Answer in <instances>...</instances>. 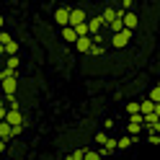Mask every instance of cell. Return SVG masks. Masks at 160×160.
<instances>
[{
    "instance_id": "cell-1",
    "label": "cell",
    "mask_w": 160,
    "mask_h": 160,
    "mask_svg": "<svg viewBox=\"0 0 160 160\" xmlns=\"http://www.w3.org/2000/svg\"><path fill=\"white\" fill-rule=\"evenodd\" d=\"M5 124H11L13 129H23V114H21V108H8Z\"/></svg>"
},
{
    "instance_id": "cell-2",
    "label": "cell",
    "mask_w": 160,
    "mask_h": 160,
    "mask_svg": "<svg viewBox=\"0 0 160 160\" xmlns=\"http://www.w3.org/2000/svg\"><path fill=\"white\" fill-rule=\"evenodd\" d=\"M103 26H106V23H103L101 13H98V16H93V18H88V36H98Z\"/></svg>"
},
{
    "instance_id": "cell-3",
    "label": "cell",
    "mask_w": 160,
    "mask_h": 160,
    "mask_svg": "<svg viewBox=\"0 0 160 160\" xmlns=\"http://www.w3.org/2000/svg\"><path fill=\"white\" fill-rule=\"evenodd\" d=\"M80 23H88V16L83 8H70V26H80Z\"/></svg>"
},
{
    "instance_id": "cell-4",
    "label": "cell",
    "mask_w": 160,
    "mask_h": 160,
    "mask_svg": "<svg viewBox=\"0 0 160 160\" xmlns=\"http://www.w3.org/2000/svg\"><path fill=\"white\" fill-rule=\"evenodd\" d=\"M54 21H57L59 28L70 26V8L67 5H62V8H57V11H54Z\"/></svg>"
},
{
    "instance_id": "cell-5",
    "label": "cell",
    "mask_w": 160,
    "mask_h": 160,
    "mask_svg": "<svg viewBox=\"0 0 160 160\" xmlns=\"http://www.w3.org/2000/svg\"><path fill=\"white\" fill-rule=\"evenodd\" d=\"M129 39H132V31H127V28H124V31H119V34L111 36V44H114L116 49H124V47L129 44Z\"/></svg>"
},
{
    "instance_id": "cell-6",
    "label": "cell",
    "mask_w": 160,
    "mask_h": 160,
    "mask_svg": "<svg viewBox=\"0 0 160 160\" xmlns=\"http://www.w3.org/2000/svg\"><path fill=\"white\" fill-rule=\"evenodd\" d=\"M0 91H3V96H16V91H18V78L0 80Z\"/></svg>"
},
{
    "instance_id": "cell-7",
    "label": "cell",
    "mask_w": 160,
    "mask_h": 160,
    "mask_svg": "<svg viewBox=\"0 0 160 160\" xmlns=\"http://www.w3.org/2000/svg\"><path fill=\"white\" fill-rule=\"evenodd\" d=\"M101 18H103V23H106V26H108V23H114L116 18H119V8L106 5V8H103V13H101Z\"/></svg>"
},
{
    "instance_id": "cell-8",
    "label": "cell",
    "mask_w": 160,
    "mask_h": 160,
    "mask_svg": "<svg viewBox=\"0 0 160 160\" xmlns=\"http://www.w3.org/2000/svg\"><path fill=\"white\" fill-rule=\"evenodd\" d=\"M91 47H93V39L91 36H80L78 42H75V49H78V52H83V54L91 52Z\"/></svg>"
},
{
    "instance_id": "cell-9",
    "label": "cell",
    "mask_w": 160,
    "mask_h": 160,
    "mask_svg": "<svg viewBox=\"0 0 160 160\" xmlns=\"http://www.w3.org/2000/svg\"><path fill=\"white\" fill-rule=\"evenodd\" d=\"M122 21H124V28H127V31H134V28H137V23H139V18H137V13H132V11H129V13H124V18H122Z\"/></svg>"
},
{
    "instance_id": "cell-10",
    "label": "cell",
    "mask_w": 160,
    "mask_h": 160,
    "mask_svg": "<svg viewBox=\"0 0 160 160\" xmlns=\"http://www.w3.org/2000/svg\"><path fill=\"white\" fill-rule=\"evenodd\" d=\"M11 137H16V134H13V127L5 124V122H0V139H3V142H8Z\"/></svg>"
},
{
    "instance_id": "cell-11",
    "label": "cell",
    "mask_w": 160,
    "mask_h": 160,
    "mask_svg": "<svg viewBox=\"0 0 160 160\" xmlns=\"http://www.w3.org/2000/svg\"><path fill=\"white\" fill-rule=\"evenodd\" d=\"M62 39H65V42H70V44H75V42H78L75 28H72V26H65V28H62Z\"/></svg>"
},
{
    "instance_id": "cell-12",
    "label": "cell",
    "mask_w": 160,
    "mask_h": 160,
    "mask_svg": "<svg viewBox=\"0 0 160 160\" xmlns=\"http://www.w3.org/2000/svg\"><path fill=\"white\" fill-rule=\"evenodd\" d=\"M132 145H134V139L129 137V134H122V137L116 139V150H127V147H132Z\"/></svg>"
},
{
    "instance_id": "cell-13",
    "label": "cell",
    "mask_w": 160,
    "mask_h": 160,
    "mask_svg": "<svg viewBox=\"0 0 160 160\" xmlns=\"http://www.w3.org/2000/svg\"><path fill=\"white\" fill-rule=\"evenodd\" d=\"M152 111H155V103L150 101V98H145V101L139 103V114H142V116H147V114H152Z\"/></svg>"
},
{
    "instance_id": "cell-14",
    "label": "cell",
    "mask_w": 160,
    "mask_h": 160,
    "mask_svg": "<svg viewBox=\"0 0 160 160\" xmlns=\"http://www.w3.org/2000/svg\"><path fill=\"white\" fill-rule=\"evenodd\" d=\"M18 65H21V59H18V57H5V65H3V67H8V70H13V72H18Z\"/></svg>"
},
{
    "instance_id": "cell-15",
    "label": "cell",
    "mask_w": 160,
    "mask_h": 160,
    "mask_svg": "<svg viewBox=\"0 0 160 160\" xmlns=\"http://www.w3.org/2000/svg\"><path fill=\"white\" fill-rule=\"evenodd\" d=\"M124 129H127V134L132 137V139H137V134L142 132V127H139V124H129V122H127V127H124Z\"/></svg>"
},
{
    "instance_id": "cell-16",
    "label": "cell",
    "mask_w": 160,
    "mask_h": 160,
    "mask_svg": "<svg viewBox=\"0 0 160 160\" xmlns=\"http://www.w3.org/2000/svg\"><path fill=\"white\" fill-rule=\"evenodd\" d=\"M147 98H150L152 103H158V106H160V85H155L152 91H150V96H147Z\"/></svg>"
},
{
    "instance_id": "cell-17",
    "label": "cell",
    "mask_w": 160,
    "mask_h": 160,
    "mask_svg": "<svg viewBox=\"0 0 160 160\" xmlns=\"http://www.w3.org/2000/svg\"><path fill=\"white\" fill-rule=\"evenodd\" d=\"M8 78H18V72H13L8 67H0V80H8Z\"/></svg>"
},
{
    "instance_id": "cell-18",
    "label": "cell",
    "mask_w": 160,
    "mask_h": 160,
    "mask_svg": "<svg viewBox=\"0 0 160 160\" xmlns=\"http://www.w3.org/2000/svg\"><path fill=\"white\" fill-rule=\"evenodd\" d=\"M3 101H5L8 108H21V106H18V101H16V96H3Z\"/></svg>"
},
{
    "instance_id": "cell-19",
    "label": "cell",
    "mask_w": 160,
    "mask_h": 160,
    "mask_svg": "<svg viewBox=\"0 0 160 160\" xmlns=\"http://www.w3.org/2000/svg\"><path fill=\"white\" fill-rule=\"evenodd\" d=\"M124 111H127L129 116H134V114H139V103H134V101H132V103H127V106H124Z\"/></svg>"
},
{
    "instance_id": "cell-20",
    "label": "cell",
    "mask_w": 160,
    "mask_h": 160,
    "mask_svg": "<svg viewBox=\"0 0 160 160\" xmlns=\"http://www.w3.org/2000/svg\"><path fill=\"white\" fill-rule=\"evenodd\" d=\"M83 160H101V152H98V150H85Z\"/></svg>"
},
{
    "instance_id": "cell-21",
    "label": "cell",
    "mask_w": 160,
    "mask_h": 160,
    "mask_svg": "<svg viewBox=\"0 0 160 160\" xmlns=\"http://www.w3.org/2000/svg\"><path fill=\"white\" fill-rule=\"evenodd\" d=\"M88 54H91V57H101V54H103V44H93Z\"/></svg>"
},
{
    "instance_id": "cell-22",
    "label": "cell",
    "mask_w": 160,
    "mask_h": 160,
    "mask_svg": "<svg viewBox=\"0 0 160 160\" xmlns=\"http://www.w3.org/2000/svg\"><path fill=\"white\" fill-rule=\"evenodd\" d=\"M75 34H78V39H80V36H88V23H80V26H75Z\"/></svg>"
},
{
    "instance_id": "cell-23",
    "label": "cell",
    "mask_w": 160,
    "mask_h": 160,
    "mask_svg": "<svg viewBox=\"0 0 160 160\" xmlns=\"http://www.w3.org/2000/svg\"><path fill=\"white\" fill-rule=\"evenodd\" d=\"M85 150H88V147H80V150H75L70 158H72V160H83V158H85Z\"/></svg>"
},
{
    "instance_id": "cell-24",
    "label": "cell",
    "mask_w": 160,
    "mask_h": 160,
    "mask_svg": "<svg viewBox=\"0 0 160 160\" xmlns=\"http://www.w3.org/2000/svg\"><path fill=\"white\" fill-rule=\"evenodd\" d=\"M147 142H150V145H160V134L150 132V134H147Z\"/></svg>"
},
{
    "instance_id": "cell-25",
    "label": "cell",
    "mask_w": 160,
    "mask_h": 160,
    "mask_svg": "<svg viewBox=\"0 0 160 160\" xmlns=\"http://www.w3.org/2000/svg\"><path fill=\"white\" fill-rule=\"evenodd\" d=\"M5 114H8V106H5L3 98H0V122H5Z\"/></svg>"
},
{
    "instance_id": "cell-26",
    "label": "cell",
    "mask_w": 160,
    "mask_h": 160,
    "mask_svg": "<svg viewBox=\"0 0 160 160\" xmlns=\"http://www.w3.org/2000/svg\"><path fill=\"white\" fill-rule=\"evenodd\" d=\"M106 139H108L106 132H98V134H96V142H98V145H106Z\"/></svg>"
},
{
    "instance_id": "cell-27",
    "label": "cell",
    "mask_w": 160,
    "mask_h": 160,
    "mask_svg": "<svg viewBox=\"0 0 160 160\" xmlns=\"http://www.w3.org/2000/svg\"><path fill=\"white\" fill-rule=\"evenodd\" d=\"M150 132H155V134H160V122H158V124H155L152 129H150Z\"/></svg>"
},
{
    "instance_id": "cell-28",
    "label": "cell",
    "mask_w": 160,
    "mask_h": 160,
    "mask_svg": "<svg viewBox=\"0 0 160 160\" xmlns=\"http://www.w3.org/2000/svg\"><path fill=\"white\" fill-rule=\"evenodd\" d=\"M5 152V142H3V139H0V155H3Z\"/></svg>"
},
{
    "instance_id": "cell-29",
    "label": "cell",
    "mask_w": 160,
    "mask_h": 160,
    "mask_svg": "<svg viewBox=\"0 0 160 160\" xmlns=\"http://www.w3.org/2000/svg\"><path fill=\"white\" fill-rule=\"evenodd\" d=\"M5 57V47H0V59H3Z\"/></svg>"
},
{
    "instance_id": "cell-30",
    "label": "cell",
    "mask_w": 160,
    "mask_h": 160,
    "mask_svg": "<svg viewBox=\"0 0 160 160\" xmlns=\"http://www.w3.org/2000/svg\"><path fill=\"white\" fill-rule=\"evenodd\" d=\"M3 26H5V21H3V16H0V31H3Z\"/></svg>"
},
{
    "instance_id": "cell-31",
    "label": "cell",
    "mask_w": 160,
    "mask_h": 160,
    "mask_svg": "<svg viewBox=\"0 0 160 160\" xmlns=\"http://www.w3.org/2000/svg\"><path fill=\"white\" fill-rule=\"evenodd\" d=\"M158 85H160V80H158Z\"/></svg>"
}]
</instances>
